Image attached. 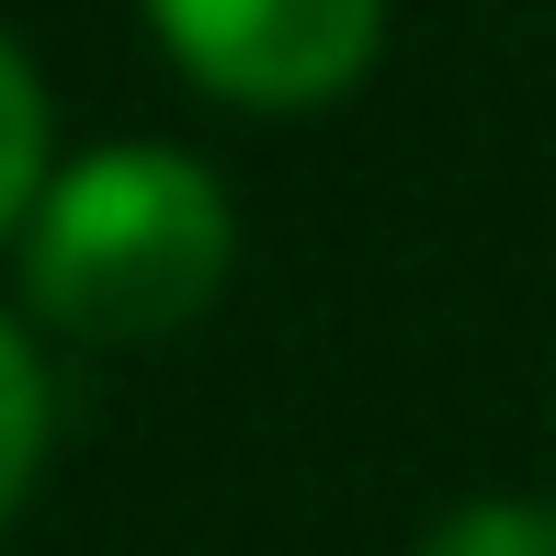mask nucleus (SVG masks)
Segmentation results:
<instances>
[{
	"instance_id": "nucleus-4",
	"label": "nucleus",
	"mask_w": 556,
	"mask_h": 556,
	"mask_svg": "<svg viewBox=\"0 0 556 556\" xmlns=\"http://www.w3.org/2000/svg\"><path fill=\"white\" fill-rule=\"evenodd\" d=\"M35 466H46V375H35V352H23V330L0 318V522L23 511Z\"/></svg>"
},
{
	"instance_id": "nucleus-5",
	"label": "nucleus",
	"mask_w": 556,
	"mask_h": 556,
	"mask_svg": "<svg viewBox=\"0 0 556 556\" xmlns=\"http://www.w3.org/2000/svg\"><path fill=\"white\" fill-rule=\"evenodd\" d=\"M420 556H556V511L534 500H466V511H443Z\"/></svg>"
},
{
	"instance_id": "nucleus-1",
	"label": "nucleus",
	"mask_w": 556,
	"mask_h": 556,
	"mask_svg": "<svg viewBox=\"0 0 556 556\" xmlns=\"http://www.w3.org/2000/svg\"><path fill=\"white\" fill-rule=\"evenodd\" d=\"M227 262H239V216H227L216 170L182 148H91V160L46 170L35 216H23V295L68 341L182 330L216 307Z\"/></svg>"
},
{
	"instance_id": "nucleus-2",
	"label": "nucleus",
	"mask_w": 556,
	"mask_h": 556,
	"mask_svg": "<svg viewBox=\"0 0 556 556\" xmlns=\"http://www.w3.org/2000/svg\"><path fill=\"white\" fill-rule=\"evenodd\" d=\"M148 35L239 114H318L375 68L387 0H148Z\"/></svg>"
},
{
	"instance_id": "nucleus-3",
	"label": "nucleus",
	"mask_w": 556,
	"mask_h": 556,
	"mask_svg": "<svg viewBox=\"0 0 556 556\" xmlns=\"http://www.w3.org/2000/svg\"><path fill=\"white\" fill-rule=\"evenodd\" d=\"M35 193H46V91L23 68V46L0 35V239L35 216Z\"/></svg>"
}]
</instances>
